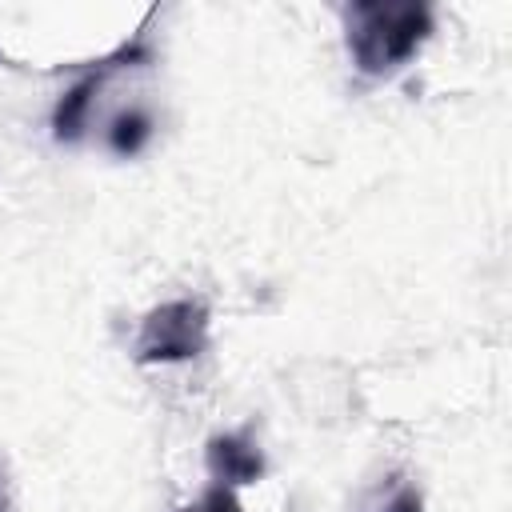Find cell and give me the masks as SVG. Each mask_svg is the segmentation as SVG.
Listing matches in <instances>:
<instances>
[{"label":"cell","instance_id":"cell-4","mask_svg":"<svg viewBox=\"0 0 512 512\" xmlns=\"http://www.w3.org/2000/svg\"><path fill=\"white\" fill-rule=\"evenodd\" d=\"M208 472L216 484L224 488H236V484H252L264 476V452L244 436V432H224V436H212L208 440Z\"/></svg>","mask_w":512,"mask_h":512},{"label":"cell","instance_id":"cell-3","mask_svg":"<svg viewBox=\"0 0 512 512\" xmlns=\"http://www.w3.org/2000/svg\"><path fill=\"white\" fill-rule=\"evenodd\" d=\"M148 60H152L148 40H144V36H136V40H132V44H124L116 56L100 60L96 68H88V72H84V80H76V84L60 96V104H56V112H52V136H56L60 144H76V140L84 136L88 108H92L96 92L104 88V80H108L112 72L128 68V64H148Z\"/></svg>","mask_w":512,"mask_h":512},{"label":"cell","instance_id":"cell-6","mask_svg":"<svg viewBox=\"0 0 512 512\" xmlns=\"http://www.w3.org/2000/svg\"><path fill=\"white\" fill-rule=\"evenodd\" d=\"M148 136H152V120H148L144 112H128V116H116V120H112V136H108V140H112V152L136 156Z\"/></svg>","mask_w":512,"mask_h":512},{"label":"cell","instance_id":"cell-1","mask_svg":"<svg viewBox=\"0 0 512 512\" xmlns=\"http://www.w3.org/2000/svg\"><path fill=\"white\" fill-rule=\"evenodd\" d=\"M432 32V8L416 0H360L344 8V40L356 72L392 76Z\"/></svg>","mask_w":512,"mask_h":512},{"label":"cell","instance_id":"cell-2","mask_svg":"<svg viewBox=\"0 0 512 512\" xmlns=\"http://www.w3.org/2000/svg\"><path fill=\"white\" fill-rule=\"evenodd\" d=\"M208 304L204 300H168L140 320L132 356L140 364H180L208 348Z\"/></svg>","mask_w":512,"mask_h":512},{"label":"cell","instance_id":"cell-7","mask_svg":"<svg viewBox=\"0 0 512 512\" xmlns=\"http://www.w3.org/2000/svg\"><path fill=\"white\" fill-rule=\"evenodd\" d=\"M184 512H244L240 508V500H236V492L232 488H224V484H212L196 504H188Z\"/></svg>","mask_w":512,"mask_h":512},{"label":"cell","instance_id":"cell-8","mask_svg":"<svg viewBox=\"0 0 512 512\" xmlns=\"http://www.w3.org/2000/svg\"><path fill=\"white\" fill-rule=\"evenodd\" d=\"M0 512H12V500H8V476L0 468Z\"/></svg>","mask_w":512,"mask_h":512},{"label":"cell","instance_id":"cell-5","mask_svg":"<svg viewBox=\"0 0 512 512\" xmlns=\"http://www.w3.org/2000/svg\"><path fill=\"white\" fill-rule=\"evenodd\" d=\"M356 512H420V492L412 488V480H404L400 472H392V476L376 480L360 496Z\"/></svg>","mask_w":512,"mask_h":512}]
</instances>
